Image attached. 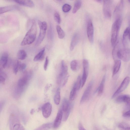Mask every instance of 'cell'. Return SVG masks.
I'll return each instance as SVG.
<instances>
[{
	"instance_id": "cell-26",
	"label": "cell",
	"mask_w": 130,
	"mask_h": 130,
	"mask_svg": "<svg viewBox=\"0 0 130 130\" xmlns=\"http://www.w3.org/2000/svg\"><path fill=\"white\" fill-rule=\"evenodd\" d=\"M83 72L88 75L89 69V63L88 60L86 59H84L83 62Z\"/></svg>"
},
{
	"instance_id": "cell-19",
	"label": "cell",
	"mask_w": 130,
	"mask_h": 130,
	"mask_svg": "<svg viewBox=\"0 0 130 130\" xmlns=\"http://www.w3.org/2000/svg\"><path fill=\"white\" fill-rule=\"evenodd\" d=\"M79 40V36L77 33L75 34L73 36L71 42L70 50L72 51L78 43Z\"/></svg>"
},
{
	"instance_id": "cell-49",
	"label": "cell",
	"mask_w": 130,
	"mask_h": 130,
	"mask_svg": "<svg viewBox=\"0 0 130 130\" xmlns=\"http://www.w3.org/2000/svg\"><path fill=\"white\" fill-rule=\"evenodd\" d=\"M96 1L98 2H100V3L102 1L101 0H98V1Z\"/></svg>"
},
{
	"instance_id": "cell-37",
	"label": "cell",
	"mask_w": 130,
	"mask_h": 130,
	"mask_svg": "<svg viewBox=\"0 0 130 130\" xmlns=\"http://www.w3.org/2000/svg\"><path fill=\"white\" fill-rule=\"evenodd\" d=\"M54 18L55 21L58 24H60L61 19L59 14L58 12H56L54 15Z\"/></svg>"
},
{
	"instance_id": "cell-47",
	"label": "cell",
	"mask_w": 130,
	"mask_h": 130,
	"mask_svg": "<svg viewBox=\"0 0 130 130\" xmlns=\"http://www.w3.org/2000/svg\"><path fill=\"white\" fill-rule=\"evenodd\" d=\"M34 112H35L34 109H32L30 111V113L31 114H32L34 113Z\"/></svg>"
},
{
	"instance_id": "cell-14",
	"label": "cell",
	"mask_w": 130,
	"mask_h": 130,
	"mask_svg": "<svg viewBox=\"0 0 130 130\" xmlns=\"http://www.w3.org/2000/svg\"><path fill=\"white\" fill-rule=\"evenodd\" d=\"M123 6V1H121L116 6L114 12L115 20L121 19V15Z\"/></svg>"
},
{
	"instance_id": "cell-17",
	"label": "cell",
	"mask_w": 130,
	"mask_h": 130,
	"mask_svg": "<svg viewBox=\"0 0 130 130\" xmlns=\"http://www.w3.org/2000/svg\"><path fill=\"white\" fill-rule=\"evenodd\" d=\"M130 99V96L129 95H122L118 97L116 100V101L118 103H125L127 105H129Z\"/></svg>"
},
{
	"instance_id": "cell-33",
	"label": "cell",
	"mask_w": 130,
	"mask_h": 130,
	"mask_svg": "<svg viewBox=\"0 0 130 130\" xmlns=\"http://www.w3.org/2000/svg\"><path fill=\"white\" fill-rule=\"evenodd\" d=\"M118 127L121 130H130L129 125L125 122L120 123L118 125Z\"/></svg>"
},
{
	"instance_id": "cell-40",
	"label": "cell",
	"mask_w": 130,
	"mask_h": 130,
	"mask_svg": "<svg viewBox=\"0 0 130 130\" xmlns=\"http://www.w3.org/2000/svg\"><path fill=\"white\" fill-rule=\"evenodd\" d=\"M48 62V56H46L45 58V61L44 65V68L45 71L47 69Z\"/></svg>"
},
{
	"instance_id": "cell-44",
	"label": "cell",
	"mask_w": 130,
	"mask_h": 130,
	"mask_svg": "<svg viewBox=\"0 0 130 130\" xmlns=\"http://www.w3.org/2000/svg\"><path fill=\"white\" fill-rule=\"evenodd\" d=\"M5 102L4 101H0V112L1 111L5 104Z\"/></svg>"
},
{
	"instance_id": "cell-18",
	"label": "cell",
	"mask_w": 130,
	"mask_h": 130,
	"mask_svg": "<svg viewBox=\"0 0 130 130\" xmlns=\"http://www.w3.org/2000/svg\"><path fill=\"white\" fill-rule=\"evenodd\" d=\"M14 1L20 5L30 8L33 7L35 5L33 2L30 0H15Z\"/></svg>"
},
{
	"instance_id": "cell-13",
	"label": "cell",
	"mask_w": 130,
	"mask_h": 130,
	"mask_svg": "<svg viewBox=\"0 0 130 130\" xmlns=\"http://www.w3.org/2000/svg\"><path fill=\"white\" fill-rule=\"evenodd\" d=\"M93 82L91 81L86 88L80 100V103H82L87 101L88 99L90 94Z\"/></svg>"
},
{
	"instance_id": "cell-32",
	"label": "cell",
	"mask_w": 130,
	"mask_h": 130,
	"mask_svg": "<svg viewBox=\"0 0 130 130\" xmlns=\"http://www.w3.org/2000/svg\"><path fill=\"white\" fill-rule=\"evenodd\" d=\"M77 90L74 84L70 92L69 96V99L70 101H73L75 99Z\"/></svg>"
},
{
	"instance_id": "cell-39",
	"label": "cell",
	"mask_w": 130,
	"mask_h": 130,
	"mask_svg": "<svg viewBox=\"0 0 130 130\" xmlns=\"http://www.w3.org/2000/svg\"><path fill=\"white\" fill-rule=\"evenodd\" d=\"M88 75L85 73L83 72L82 78H81L82 84L81 87L84 86L86 81Z\"/></svg>"
},
{
	"instance_id": "cell-41",
	"label": "cell",
	"mask_w": 130,
	"mask_h": 130,
	"mask_svg": "<svg viewBox=\"0 0 130 130\" xmlns=\"http://www.w3.org/2000/svg\"><path fill=\"white\" fill-rule=\"evenodd\" d=\"M26 65L25 63H20L19 66V69L20 71H23L26 69Z\"/></svg>"
},
{
	"instance_id": "cell-38",
	"label": "cell",
	"mask_w": 130,
	"mask_h": 130,
	"mask_svg": "<svg viewBox=\"0 0 130 130\" xmlns=\"http://www.w3.org/2000/svg\"><path fill=\"white\" fill-rule=\"evenodd\" d=\"M47 35L48 38L50 40H52L53 38V32L52 27L51 25H50V26Z\"/></svg>"
},
{
	"instance_id": "cell-11",
	"label": "cell",
	"mask_w": 130,
	"mask_h": 130,
	"mask_svg": "<svg viewBox=\"0 0 130 130\" xmlns=\"http://www.w3.org/2000/svg\"><path fill=\"white\" fill-rule=\"evenodd\" d=\"M87 31L88 40L91 43H92L93 41L94 28L91 20H89L88 22Z\"/></svg>"
},
{
	"instance_id": "cell-45",
	"label": "cell",
	"mask_w": 130,
	"mask_h": 130,
	"mask_svg": "<svg viewBox=\"0 0 130 130\" xmlns=\"http://www.w3.org/2000/svg\"><path fill=\"white\" fill-rule=\"evenodd\" d=\"M79 130H86L81 122H79L78 125Z\"/></svg>"
},
{
	"instance_id": "cell-4",
	"label": "cell",
	"mask_w": 130,
	"mask_h": 130,
	"mask_svg": "<svg viewBox=\"0 0 130 130\" xmlns=\"http://www.w3.org/2000/svg\"><path fill=\"white\" fill-rule=\"evenodd\" d=\"M116 56L118 60H121L125 62L128 61L130 59L129 48L123 47L121 48L120 46L117 50Z\"/></svg>"
},
{
	"instance_id": "cell-9",
	"label": "cell",
	"mask_w": 130,
	"mask_h": 130,
	"mask_svg": "<svg viewBox=\"0 0 130 130\" xmlns=\"http://www.w3.org/2000/svg\"><path fill=\"white\" fill-rule=\"evenodd\" d=\"M129 77L127 76L125 77L119 87L113 94L112 96L113 98L117 96L120 93L123 91L127 87L129 82Z\"/></svg>"
},
{
	"instance_id": "cell-2",
	"label": "cell",
	"mask_w": 130,
	"mask_h": 130,
	"mask_svg": "<svg viewBox=\"0 0 130 130\" xmlns=\"http://www.w3.org/2000/svg\"><path fill=\"white\" fill-rule=\"evenodd\" d=\"M121 22V19H117L115 20L112 25L111 28V42L112 46H114L116 43Z\"/></svg>"
},
{
	"instance_id": "cell-34",
	"label": "cell",
	"mask_w": 130,
	"mask_h": 130,
	"mask_svg": "<svg viewBox=\"0 0 130 130\" xmlns=\"http://www.w3.org/2000/svg\"><path fill=\"white\" fill-rule=\"evenodd\" d=\"M78 63L77 61L76 60H72L70 63V68L73 71H75L77 69Z\"/></svg>"
},
{
	"instance_id": "cell-22",
	"label": "cell",
	"mask_w": 130,
	"mask_h": 130,
	"mask_svg": "<svg viewBox=\"0 0 130 130\" xmlns=\"http://www.w3.org/2000/svg\"><path fill=\"white\" fill-rule=\"evenodd\" d=\"M106 79V75H104L102 78L100 85L98 89V95L99 96H101L103 92Z\"/></svg>"
},
{
	"instance_id": "cell-31",
	"label": "cell",
	"mask_w": 130,
	"mask_h": 130,
	"mask_svg": "<svg viewBox=\"0 0 130 130\" xmlns=\"http://www.w3.org/2000/svg\"><path fill=\"white\" fill-rule=\"evenodd\" d=\"M53 124L52 123H47L44 124L37 128L35 130H45L51 128L53 127Z\"/></svg>"
},
{
	"instance_id": "cell-21",
	"label": "cell",
	"mask_w": 130,
	"mask_h": 130,
	"mask_svg": "<svg viewBox=\"0 0 130 130\" xmlns=\"http://www.w3.org/2000/svg\"><path fill=\"white\" fill-rule=\"evenodd\" d=\"M45 47H43L35 57L33 60L34 61H37L43 60L44 57Z\"/></svg>"
},
{
	"instance_id": "cell-3",
	"label": "cell",
	"mask_w": 130,
	"mask_h": 130,
	"mask_svg": "<svg viewBox=\"0 0 130 130\" xmlns=\"http://www.w3.org/2000/svg\"><path fill=\"white\" fill-rule=\"evenodd\" d=\"M9 124L10 130H25L18 116L14 113H11L10 116Z\"/></svg>"
},
{
	"instance_id": "cell-23",
	"label": "cell",
	"mask_w": 130,
	"mask_h": 130,
	"mask_svg": "<svg viewBox=\"0 0 130 130\" xmlns=\"http://www.w3.org/2000/svg\"><path fill=\"white\" fill-rule=\"evenodd\" d=\"M115 62L113 70V75L116 74L119 71L121 64L120 60H118Z\"/></svg>"
},
{
	"instance_id": "cell-35",
	"label": "cell",
	"mask_w": 130,
	"mask_h": 130,
	"mask_svg": "<svg viewBox=\"0 0 130 130\" xmlns=\"http://www.w3.org/2000/svg\"><path fill=\"white\" fill-rule=\"evenodd\" d=\"M74 84L77 90H79L80 87H81L82 81L81 78L80 76H78L77 78V80Z\"/></svg>"
},
{
	"instance_id": "cell-30",
	"label": "cell",
	"mask_w": 130,
	"mask_h": 130,
	"mask_svg": "<svg viewBox=\"0 0 130 130\" xmlns=\"http://www.w3.org/2000/svg\"><path fill=\"white\" fill-rule=\"evenodd\" d=\"M20 63L17 60H14L13 62V72L14 74H17L19 70Z\"/></svg>"
},
{
	"instance_id": "cell-29",
	"label": "cell",
	"mask_w": 130,
	"mask_h": 130,
	"mask_svg": "<svg viewBox=\"0 0 130 130\" xmlns=\"http://www.w3.org/2000/svg\"><path fill=\"white\" fill-rule=\"evenodd\" d=\"M15 8L14 6H9L0 7V14L10 11Z\"/></svg>"
},
{
	"instance_id": "cell-6",
	"label": "cell",
	"mask_w": 130,
	"mask_h": 130,
	"mask_svg": "<svg viewBox=\"0 0 130 130\" xmlns=\"http://www.w3.org/2000/svg\"><path fill=\"white\" fill-rule=\"evenodd\" d=\"M71 108V105L68 100L63 99L62 104V119L63 121H66L69 115Z\"/></svg>"
},
{
	"instance_id": "cell-1",
	"label": "cell",
	"mask_w": 130,
	"mask_h": 130,
	"mask_svg": "<svg viewBox=\"0 0 130 130\" xmlns=\"http://www.w3.org/2000/svg\"><path fill=\"white\" fill-rule=\"evenodd\" d=\"M32 22L30 29L26 34L21 42V44L22 46L30 44L35 40L37 32V26L34 20H33Z\"/></svg>"
},
{
	"instance_id": "cell-8",
	"label": "cell",
	"mask_w": 130,
	"mask_h": 130,
	"mask_svg": "<svg viewBox=\"0 0 130 130\" xmlns=\"http://www.w3.org/2000/svg\"><path fill=\"white\" fill-rule=\"evenodd\" d=\"M112 3L111 0L103 1V11L104 16L107 19H109L111 17Z\"/></svg>"
},
{
	"instance_id": "cell-12",
	"label": "cell",
	"mask_w": 130,
	"mask_h": 130,
	"mask_svg": "<svg viewBox=\"0 0 130 130\" xmlns=\"http://www.w3.org/2000/svg\"><path fill=\"white\" fill-rule=\"evenodd\" d=\"M43 116L45 118H48L50 115L52 111V105L49 102L45 103L41 107Z\"/></svg>"
},
{
	"instance_id": "cell-25",
	"label": "cell",
	"mask_w": 130,
	"mask_h": 130,
	"mask_svg": "<svg viewBox=\"0 0 130 130\" xmlns=\"http://www.w3.org/2000/svg\"><path fill=\"white\" fill-rule=\"evenodd\" d=\"M60 90L59 88L57 89L54 98V100L55 104L57 105L59 104L60 100Z\"/></svg>"
},
{
	"instance_id": "cell-27",
	"label": "cell",
	"mask_w": 130,
	"mask_h": 130,
	"mask_svg": "<svg viewBox=\"0 0 130 130\" xmlns=\"http://www.w3.org/2000/svg\"><path fill=\"white\" fill-rule=\"evenodd\" d=\"M82 5V1L80 0H76L74 3L72 10L73 13H76L80 7Z\"/></svg>"
},
{
	"instance_id": "cell-46",
	"label": "cell",
	"mask_w": 130,
	"mask_h": 130,
	"mask_svg": "<svg viewBox=\"0 0 130 130\" xmlns=\"http://www.w3.org/2000/svg\"><path fill=\"white\" fill-rule=\"evenodd\" d=\"M5 78L0 74V83H4L5 82Z\"/></svg>"
},
{
	"instance_id": "cell-36",
	"label": "cell",
	"mask_w": 130,
	"mask_h": 130,
	"mask_svg": "<svg viewBox=\"0 0 130 130\" xmlns=\"http://www.w3.org/2000/svg\"><path fill=\"white\" fill-rule=\"evenodd\" d=\"M71 6L69 4H65L62 6V10L65 12H69L71 9Z\"/></svg>"
},
{
	"instance_id": "cell-5",
	"label": "cell",
	"mask_w": 130,
	"mask_h": 130,
	"mask_svg": "<svg viewBox=\"0 0 130 130\" xmlns=\"http://www.w3.org/2000/svg\"><path fill=\"white\" fill-rule=\"evenodd\" d=\"M38 22L40 29V31L35 44L36 46L39 45L44 39L47 28V24L45 22H41L40 20H39Z\"/></svg>"
},
{
	"instance_id": "cell-20",
	"label": "cell",
	"mask_w": 130,
	"mask_h": 130,
	"mask_svg": "<svg viewBox=\"0 0 130 130\" xmlns=\"http://www.w3.org/2000/svg\"><path fill=\"white\" fill-rule=\"evenodd\" d=\"M60 74L64 77L68 75V67L63 60L61 62V71Z\"/></svg>"
},
{
	"instance_id": "cell-15",
	"label": "cell",
	"mask_w": 130,
	"mask_h": 130,
	"mask_svg": "<svg viewBox=\"0 0 130 130\" xmlns=\"http://www.w3.org/2000/svg\"><path fill=\"white\" fill-rule=\"evenodd\" d=\"M8 58V54L7 52L2 54L0 59V71L5 68L7 65Z\"/></svg>"
},
{
	"instance_id": "cell-10",
	"label": "cell",
	"mask_w": 130,
	"mask_h": 130,
	"mask_svg": "<svg viewBox=\"0 0 130 130\" xmlns=\"http://www.w3.org/2000/svg\"><path fill=\"white\" fill-rule=\"evenodd\" d=\"M129 34L130 28L128 26L126 28L123 35L122 43L124 47L129 48Z\"/></svg>"
},
{
	"instance_id": "cell-24",
	"label": "cell",
	"mask_w": 130,
	"mask_h": 130,
	"mask_svg": "<svg viewBox=\"0 0 130 130\" xmlns=\"http://www.w3.org/2000/svg\"><path fill=\"white\" fill-rule=\"evenodd\" d=\"M27 56V54L23 50H21L18 51L17 54L18 58L20 60L25 59Z\"/></svg>"
},
{
	"instance_id": "cell-48",
	"label": "cell",
	"mask_w": 130,
	"mask_h": 130,
	"mask_svg": "<svg viewBox=\"0 0 130 130\" xmlns=\"http://www.w3.org/2000/svg\"><path fill=\"white\" fill-rule=\"evenodd\" d=\"M49 86H48V85H47L45 87V91H47V90H48V88H49Z\"/></svg>"
},
{
	"instance_id": "cell-43",
	"label": "cell",
	"mask_w": 130,
	"mask_h": 130,
	"mask_svg": "<svg viewBox=\"0 0 130 130\" xmlns=\"http://www.w3.org/2000/svg\"><path fill=\"white\" fill-rule=\"evenodd\" d=\"M123 116L125 117H130V110H129L124 112L123 114Z\"/></svg>"
},
{
	"instance_id": "cell-42",
	"label": "cell",
	"mask_w": 130,
	"mask_h": 130,
	"mask_svg": "<svg viewBox=\"0 0 130 130\" xmlns=\"http://www.w3.org/2000/svg\"><path fill=\"white\" fill-rule=\"evenodd\" d=\"M69 76V75H68L64 79L63 81V83L62 84V86L63 87L66 84L67 82Z\"/></svg>"
},
{
	"instance_id": "cell-16",
	"label": "cell",
	"mask_w": 130,
	"mask_h": 130,
	"mask_svg": "<svg viewBox=\"0 0 130 130\" xmlns=\"http://www.w3.org/2000/svg\"><path fill=\"white\" fill-rule=\"evenodd\" d=\"M62 117V109H60L58 111L53 124V128H56L59 126L61 123Z\"/></svg>"
},
{
	"instance_id": "cell-28",
	"label": "cell",
	"mask_w": 130,
	"mask_h": 130,
	"mask_svg": "<svg viewBox=\"0 0 130 130\" xmlns=\"http://www.w3.org/2000/svg\"><path fill=\"white\" fill-rule=\"evenodd\" d=\"M56 29L59 38L61 39L65 37V34L61 27L57 25L56 26Z\"/></svg>"
},
{
	"instance_id": "cell-7",
	"label": "cell",
	"mask_w": 130,
	"mask_h": 130,
	"mask_svg": "<svg viewBox=\"0 0 130 130\" xmlns=\"http://www.w3.org/2000/svg\"><path fill=\"white\" fill-rule=\"evenodd\" d=\"M30 76L29 73H28L27 72H25L24 75L18 80L16 88L23 92L24 88L27 84Z\"/></svg>"
}]
</instances>
